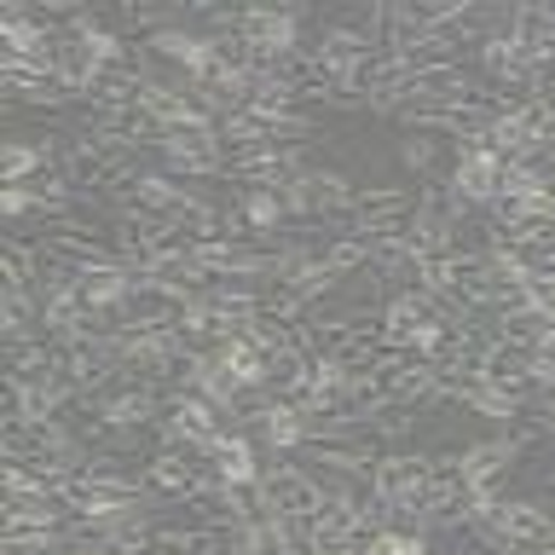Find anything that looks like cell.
I'll return each instance as SVG.
<instances>
[{
  "label": "cell",
  "mask_w": 555,
  "mask_h": 555,
  "mask_svg": "<svg viewBox=\"0 0 555 555\" xmlns=\"http://www.w3.org/2000/svg\"><path fill=\"white\" fill-rule=\"evenodd\" d=\"M255 503L267 515H289V520H319L324 515V503H330V486L319 468H307V463H289V457H278V463H260V486H255Z\"/></svg>",
  "instance_id": "obj_1"
},
{
  "label": "cell",
  "mask_w": 555,
  "mask_h": 555,
  "mask_svg": "<svg viewBox=\"0 0 555 555\" xmlns=\"http://www.w3.org/2000/svg\"><path fill=\"white\" fill-rule=\"evenodd\" d=\"M371 492L382 498V509L393 520H411V532H416L428 515V457L423 451H382Z\"/></svg>",
  "instance_id": "obj_2"
},
{
  "label": "cell",
  "mask_w": 555,
  "mask_h": 555,
  "mask_svg": "<svg viewBox=\"0 0 555 555\" xmlns=\"http://www.w3.org/2000/svg\"><path fill=\"white\" fill-rule=\"evenodd\" d=\"M278 197H284L289 225H307V220H347V215H353L359 185L347 180L341 168H307V173H295L289 185H278Z\"/></svg>",
  "instance_id": "obj_3"
},
{
  "label": "cell",
  "mask_w": 555,
  "mask_h": 555,
  "mask_svg": "<svg viewBox=\"0 0 555 555\" xmlns=\"http://www.w3.org/2000/svg\"><path fill=\"white\" fill-rule=\"evenodd\" d=\"M237 41L249 47L255 69H278V59H289L301 47V12L295 7H243Z\"/></svg>",
  "instance_id": "obj_4"
},
{
  "label": "cell",
  "mask_w": 555,
  "mask_h": 555,
  "mask_svg": "<svg viewBox=\"0 0 555 555\" xmlns=\"http://www.w3.org/2000/svg\"><path fill=\"white\" fill-rule=\"evenodd\" d=\"M139 111H145L163 133H208V128H220V121L185 93V81H163V76H145V87H139Z\"/></svg>",
  "instance_id": "obj_5"
},
{
  "label": "cell",
  "mask_w": 555,
  "mask_h": 555,
  "mask_svg": "<svg viewBox=\"0 0 555 555\" xmlns=\"http://www.w3.org/2000/svg\"><path fill=\"white\" fill-rule=\"evenodd\" d=\"M301 463H312L319 475H341V480H371L382 451L376 440H364V434H324V440H307L295 451Z\"/></svg>",
  "instance_id": "obj_6"
},
{
  "label": "cell",
  "mask_w": 555,
  "mask_h": 555,
  "mask_svg": "<svg viewBox=\"0 0 555 555\" xmlns=\"http://www.w3.org/2000/svg\"><path fill=\"white\" fill-rule=\"evenodd\" d=\"M116 203L145 208V215L168 220L173 232H185V225L208 208V197H197V191H185V185H173V173H139V180L128 185V197H116Z\"/></svg>",
  "instance_id": "obj_7"
},
{
  "label": "cell",
  "mask_w": 555,
  "mask_h": 555,
  "mask_svg": "<svg viewBox=\"0 0 555 555\" xmlns=\"http://www.w3.org/2000/svg\"><path fill=\"white\" fill-rule=\"evenodd\" d=\"M225 416L208 405L203 393H168V411H163V423H156V434H163V446H180V451H208V440L220 434Z\"/></svg>",
  "instance_id": "obj_8"
},
{
  "label": "cell",
  "mask_w": 555,
  "mask_h": 555,
  "mask_svg": "<svg viewBox=\"0 0 555 555\" xmlns=\"http://www.w3.org/2000/svg\"><path fill=\"white\" fill-rule=\"evenodd\" d=\"M99 405V416L111 423V434H145V428H156L163 423V411H168V393L163 388H151V382H121V388H111L104 399H93Z\"/></svg>",
  "instance_id": "obj_9"
},
{
  "label": "cell",
  "mask_w": 555,
  "mask_h": 555,
  "mask_svg": "<svg viewBox=\"0 0 555 555\" xmlns=\"http://www.w3.org/2000/svg\"><path fill=\"white\" fill-rule=\"evenodd\" d=\"M307 145H260V151H232L225 156V180L243 185H289L295 173H307Z\"/></svg>",
  "instance_id": "obj_10"
},
{
  "label": "cell",
  "mask_w": 555,
  "mask_h": 555,
  "mask_svg": "<svg viewBox=\"0 0 555 555\" xmlns=\"http://www.w3.org/2000/svg\"><path fill=\"white\" fill-rule=\"evenodd\" d=\"M156 156L168 163V173H180V180H203V173H225V139L220 128L208 133H163V145H156Z\"/></svg>",
  "instance_id": "obj_11"
},
{
  "label": "cell",
  "mask_w": 555,
  "mask_h": 555,
  "mask_svg": "<svg viewBox=\"0 0 555 555\" xmlns=\"http://www.w3.org/2000/svg\"><path fill=\"white\" fill-rule=\"evenodd\" d=\"M451 185H457L475 208H492L498 191H503V156L486 145V139L457 145V156H451Z\"/></svg>",
  "instance_id": "obj_12"
},
{
  "label": "cell",
  "mask_w": 555,
  "mask_h": 555,
  "mask_svg": "<svg viewBox=\"0 0 555 555\" xmlns=\"http://www.w3.org/2000/svg\"><path fill=\"white\" fill-rule=\"evenodd\" d=\"M203 468L215 475L220 486H237V492H255L260 486V463H255V446L243 428H220L203 451Z\"/></svg>",
  "instance_id": "obj_13"
},
{
  "label": "cell",
  "mask_w": 555,
  "mask_h": 555,
  "mask_svg": "<svg viewBox=\"0 0 555 555\" xmlns=\"http://www.w3.org/2000/svg\"><path fill=\"white\" fill-rule=\"evenodd\" d=\"M486 515L498 520V532L509 544H527V550H544L555 538V515L532 498H486Z\"/></svg>",
  "instance_id": "obj_14"
},
{
  "label": "cell",
  "mask_w": 555,
  "mask_h": 555,
  "mask_svg": "<svg viewBox=\"0 0 555 555\" xmlns=\"http://www.w3.org/2000/svg\"><path fill=\"white\" fill-rule=\"evenodd\" d=\"M145 480L156 486V492H168V498H185V503H191L215 475H208V468L197 463V451L163 446V451H151V457H145Z\"/></svg>",
  "instance_id": "obj_15"
},
{
  "label": "cell",
  "mask_w": 555,
  "mask_h": 555,
  "mask_svg": "<svg viewBox=\"0 0 555 555\" xmlns=\"http://www.w3.org/2000/svg\"><path fill=\"white\" fill-rule=\"evenodd\" d=\"M515 463H520V446L509 440V434H492V440L463 446V475H468V486H475V492H492V480L509 475Z\"/></svg>",
  "instance_id": "obj_16"
},
{
  "label": "cell",
  "mask_w": 555,
  "mask_h": 555,
  "mask_svg": "<svg viewBox=\"0 0 555 555\" xmlns=\"http://www.w3.org/2000/svg\"><path fill=\"white\" fill-rule=\"evenodd\" d=\"M52 139H7V151H0V185H29L35 173L59 168V145Z\"/></svg>",
  "instance_id": "obj_17"
},
{
  "label": "cell",
  "mask_w": 555,
  "mask_h": 555,
  "mask_svg": "<svg viewBox=\"0 0 555 555\" xmlns=\"http://www.w3.org/2000/svg\"><path fill=\"white\" fill-rule=\"evenodd\" d=\"M399 163H405V173H416V185L423 180H451V173L440 168V139L434 133H405L399 139Z\"/></svg>",
  "instance_id": "obj_18"
},
{
  "label": "cell",
  "mask_w": 555,
  "mask_h": 555,
  "mask_svg": "<svg viewBox=\"0 0 555 555\" xmlns=\"http://www.w3.org/2000/svg\"><path fill=\"white\" fill-rule=\"evenodd\" d=\"M416 428V411L411 405H382L371 423H364V440H376V446H399L405 434Z\"/></svg>",
  "instance_id": "obj_19"
},
{
  "label": "cell",
  "mask_w": 555,
  "mask_h": 555,
  "mask_svg": "<svg viewBox=\"0 0 555 555\" xmlns=\"http://www.w3.org/2000/svg\"><path fill=\"white\" fill-rule=\"evenodd\" d=\"M371 555H434V544H428V532H399V527H382L376 538H371Z\"/></svg>",
  "instance_id": "obj_20"
},
{
  "label": "cell",
  "mask_w": 555,
  "mask_h": 555,
  "mask_svg": "<svg viewBox=\"0 0 555 555\" xmlns=\"http://www.w3.org/2000/svg\"><path fill=\"white\" fill-rule=\"evenodd\" d=\"M76 555H121V550H111V544H76Z\"/></svg>",
  "instance_id": "obj_21"
}]
</instances>
